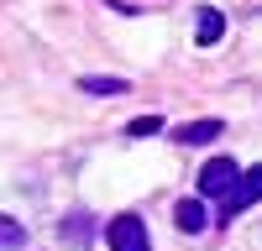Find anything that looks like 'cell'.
Masks as SVG:
<instances>
[{
  "instance_id": "cell-1",
  "label": "cell",
  "mask_w": 262,
  "mask_h": 251,
  "mask_svg": "<svg viewBox=\"0 0 262 251\" xmlns=\"http://www.w3.org/2000/svg\"><path fill=\"white\" fill-rule=\"evenodd\" d=\"M242 173H247V167H236L231 157H210V162L200 167V199H210L215 209H221V204L231 199V188L242 183Z\"/></svg>"
},
{
  "instance_id": "cell-2",
  "label": "cell",
  "mask_w": 262,
  "mask_h": 251,
  "mask_svg": "<svg viewBox=\"0 0 262 251\" xmlns=\"http://www.w3.org/2000/svg\"><path fill=\"white\" fill-rule=\"evenodd\" d=\"M257 199H262V162L242 173V183L231 188V199H226L221 209H215V215H221V220H236V215H242V209H252Z\"/></svg>"
},
{
  "instance_id": "cell-9",
  "label": "cell",
  "mask_w": 262,
  "mask_h": 251,
  "mask_svg": "<svg viewBox=\"0 0 262 251\" xmlns=\"http://www.w3.org/2000/svg\"><path fill=\"white\" fill-rule=\"evenodd\" d=\"M152 131H158V115H142V120L126 126V136H152Z\"/></svg>"
},
{
  "instance_id": "cell-4",
  "label": "cell",
  "mask_w": 262,
  "mask_h": 251,
  "mask_svg": "<svg viewBox=\"0 0 262 251\" xmlns=\"http://www.w3.org/2000/svg\"><path fill=\"white\" fill-rule=\"evenodd\" d=\"M173 220H179V230H184V236H200V230H205V220H210V209H205L200 199H184L179 209H173Z\"/></svg>"
},
{
  "instance_id": "cell-6",
  "label": "cell",
  "mask_w": 262,
  "mask_h": 251,
  "mask_svg": "<svg viewBox=\"0 0 262 251\" xmlns=\"http://www.w3.org/2000/svg\"><path fill=\"white\" fill-rule=\"evenodd\" d=\"M210 136H221V120H194V126L179 131V141H189V146H200V141H210Z\"/></svg>"
},
{
  "instance_id": "cell-8",
  "label": "cell",
  "mask_w": 262,
  "mask_h": 251,
  "mask_svg": "<svg viewBox=\"0 0 262 251\" xmlns=\"http://www.w3.org/2000/svg\"><path fill=\"white\" fill-rule=\"evenodd\" d=\"M84 94H126V79H79Z\"/></svg>"
},
{
  "instance_id": "cell-7",
  "label": "cell",
  "mask_w": 262,
  "mask_h": 251,
  "mask_svg": "<svg viewBox=\"0 0 262 251\" xmlns=\"http://www.w3.org/2000/svg\"><path fill=\"white\" fill-rule=\"evenodd\" d=\"M63 236H69L74 246H90V215H84V209H74L69 225H63Z\"/></svg>"
},
{
  "instance_id": "cell-3",
  "label": "cell",
  "mask_w": 262,
  "mask_h": 251,
  "mask_svg": "<svg viewBox=\"0 0 262 251\" xmlns=\"http://www.w3.org/2000/svg\"><path fill=\"white\" fill-rule=\"evenodd\" d=\"M111 251H152L142 215H116L111 220Z\"/></svg>"
},
{
  "instance_id": "cell-5",
  "label": "cell",
  "mask_w": 262,
  "mask_h": 251,
  "mask_svg": "<svg viewBox=\"0 0 262 251\" xmlns=\"http://www.w3.org/2000/svg\"><path fill=\"white\" fill-rule=\"evenodd\" d=\"M221 37H226V16L215 11V6H205V11H200V27H194V42H205V47H210V42H221Z\"/></svg>"
},
{
  "instance_id": "cell-10",
  "label": "cell",
  "mask_w": 262,
  "mask_h": 251,
  "mask_svg": "<svg viewBox=\"0 0 262 251\" xmlns=\"http://www.w3.org/2000/svg\"><path fill=\"white\" fill-rule=\"evenodd\" d=\"M0 236H6V246L16 251V246H21V225H16V220H6V225H0Z\"/></svg>"
}]
</instances>
